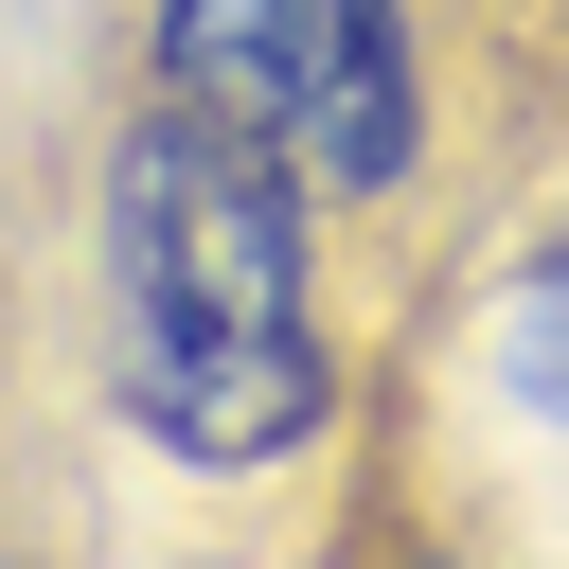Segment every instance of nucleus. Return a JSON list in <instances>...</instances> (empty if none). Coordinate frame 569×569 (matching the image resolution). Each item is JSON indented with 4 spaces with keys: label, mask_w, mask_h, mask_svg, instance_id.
I'll use <instances>...</instances> for the list:
<instances>
[{
    "label": "nucleus",
    "mask_w": 569,
    "mask_h": 569,
    "mask_svg": "<svg viewBox=\"0 0 569 569\" xmlns=\"http://www.w3.org/2000/svg\"><path fill=\"white\" fill-rule=\"evenodd\" d=\"M320 178L267 160L249 124L142 89L107 124V196H89V267H107V373L142 409V445H178L196 480L302 462L338 409V338H320Z\"/></svg>",
    "instance_id": "f257e3e1"
},
{
    "label": "nucleus",
    "mask_w": 569,
    "mask_h": 569,
    "mask_svg": "<svg viewBox=\"0 0 569 569\" xmlns=\"http://www.w3.org/2000/svg\"><path fill=\"white\" fill-rule=\"evenodd\" d=\"M160 89L249 124L320 196H391L427 142V71L391 0H160Z\"/></svg>",
    "instance_id": "f03ea898"
},
{
    "label": "nucleus",
    "mask_w": 569,
    "mask_h": 569,
    "mask_svg": "<svg viewBox=\"0 0 569 569\" xmlns=\"http://www.w3.org/2000/svg\"><path fill=\"white\" fill-rule=\"evenodd\" d=\"M498 356H516V391H533V427H569V231L516 267V320H498Z\"/></svg>",
    "instance_id": "7ed1b4c3"
}]
</instances>
